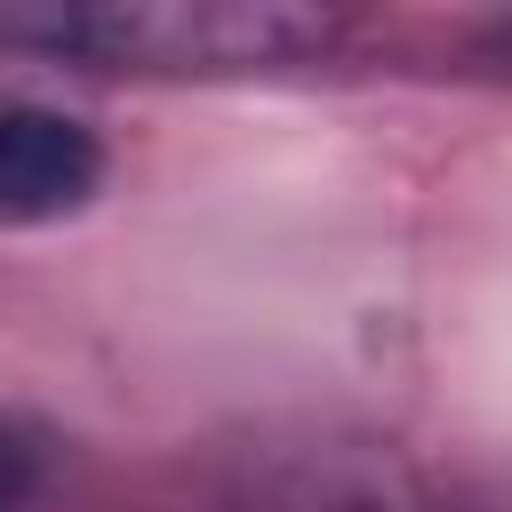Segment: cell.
Masks as SVG:
<instances>
[{
	"label": "cell",
	"mask_w": 512,
	"mask_h": 512,
	"mask_svg": "<svg viewBox=\"0 0 512 512\" xmlns=\"http://www.w3.org/2000/svg\"><path fill=\"white\" fill-rule=\"evenodd\" d=\"M8 48L96 64H288L336 40V16L288 0H0Z\"/></svg>",
	"instance_id": "obj_1"
},
{
	"label": "cell",
	"mask_w": 512,
	"mask_h": 512,
	"mask_svg": "<svg viewBox=\"0 0 512 512\" xmlns=\"http://www.w3.org/2000/svg\"><path fill=\"white\" fill-rule=\"evenodd\" d=\"M104 184V144L40 104H0V224L80 216Z\"/></svg>",
	"instance_id": "obj_2"
},
{
	"label": "cell",
	"mask_w": 512,
	"mask_h": 512,
	"mask_svg": "<svg viewBox=\"0 0 512 512\" xmlns=\"http://www.w3.org/2000/svg\"><path fill=\"white\" fill-rule=\"evenodd\" d=\"M32 464H40V456H32V440H24L16 424H0V512H16V504H24Z\"/></svg>",
	"instance_id": "obj_3"
}]
</instances>
